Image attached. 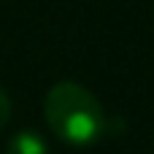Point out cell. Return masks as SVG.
Listing matches in <instances>:
<instances>
[{"label": "cell", "mask_w": 154, "mask_h": 154, "mask_svg": "<svg viewBox=\"0 0 154 154\" xmlns=\"http://www.w3.org/2000/svg\"><path fill=\"white\" fill-rule=\"evenodd\" d=\"M43 114L51 133L73 146L95 143L106 130L103 106L87 87L76 81L54 84L43 97Z\"/></svg>", "instance_id": "obj_1"}, {"label": "cell", "mask_w": 154, "mask_h": 154, "mask_svg": "<svg viewBox=\"0 0 154 154\" xmlns=\"http://www.w3.org/2000/svg\"><path fill=\"white\" fill-rule=\"evenodd\" d=\"M5 154H49L46 141L41 138V133L35 130H19L16 135H11Z\"/></svg>", "instance_id": "obj_2"}, {"label": "cell", "mask_w": 154, "mask_h": 154, "mask_svg": "<svg viewBox=\"0 0 154 154\" xmlns=\"http://www.w3.org/2000/svg\"><path fill=\"white\" fill-rule=\"evenodd\" d=\"M8 116H11V100H8V95L3 92V87H0V130L5 127Z\"/></svg>", "instance_id": "obj_3"}]
</instances>
